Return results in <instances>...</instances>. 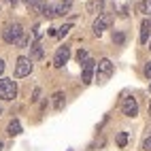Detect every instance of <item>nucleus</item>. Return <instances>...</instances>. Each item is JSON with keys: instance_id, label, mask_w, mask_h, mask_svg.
Segmentation results:
<instances>
[{"instance_id": "f257e3e1", "label": "nucleus", "mask_w": 151, "mask_h": 151, "mask_svg": "<svg viewBox=\"0 0 151 151\" xmlns=\"http://www.w3.org/2000/svg\"><path fill=\"white\" fill-rule=\"evenodd\" d=\"M22 36H24V30L19 24H11V26H6L2 30V38L6 43H19L22 41Z\"/></svg>"}, {"instance_id": "f03ea898", "label": "nucleus", "mask_w": 151, "mask_h": 151, "mask_svg": "<svg viewBox=\"0 0 151 151\" xmlns=\"http://www.w3.org/2000/svg\"><path fill=\"white\" fill-rule=\"evenodd\" d=\"M17 96V85L13 79H0V98L2 100H13Z\"/></svg>"}, {"instance_id": "7ed1b4c3", "label": "nucleus", "mask_w": 151, "mask_h": 151, "mask_svg": "<svg viewBox=\"0 0 151 151\" xmlns=\"http://www.w3.org/2000/svg\"><path fill=\"white\" fill-rule=\"evenodd\" d=\"M113 64H111V60L109 58H102L98 62V81L100 83H104V81H109L111 79V75H113Z\"/></svg>"}, {"instance_id": "20e7f679", "label": "nucleus", "mask_w": 151, "mask_h": 151, "mask_svg": "<svg viewBox=\"0 0 151 151\" xmlns=\"http://www.w3.org/2000/svg\"><path fill=\"white\" fill-rule=\"evenodd\" d=\"M111 24H113V15H111V13H100V17L94 22V34L100 36Z\"/></svg>"}, {"instance_id": "39448f33", "label": "nucleus", "mask_w": 151, "mask_h": 151, "mask_svg": "<svg viewBox=\"0 0 151 151\" xmlns=\"http://www.w3.org/2000/svg\"><path fill=\"white\" fill-rule=\"evenodd\" d=\"M30 62H32L30 58H19L17 64H15V77L22 79V77H28L30 73H32V64Z\"/></svg>"}, {"instance_id": "423d86ee", "label": "nucleus", "mask_w": 151, "mask_h": 151, "mask_svg": "<svg viewBox=\"0 0 151 151\" xmlns=\"http://www.w3.org/2000/svg\"><path fill=\"white\" fill-rule=\"evenodd\" d=\"M122 111H124L126 117H136V115H138V104H136V100H134V98H124Z\"/></svg>"}, {"instance_id": "0eeeda50", "label": "nucleus", "mask_w": 151, "mask_h": 151, "mask_svg": "<svg viewBox=\"0 0 151 151\" xmlns=\"http://www.w3.org/2000/svg\"><path fill=\"white\" fill-rule=\"evenodd\" d=\"M68 58H70V47H60L58 51H55V58H53V66H64L66 62H68Z\"/></svg>"}, {"instance_id": "6e6552de", "label": "nucleus", "mask_w": 151, "mask_h": 151, "mask_svg": "<svg viewBox=\"0 0 151 151\" xmlns=\"http://www.w3.org/2000/svg\"><path fill=\"white\" fill-rule=\"evenodd\" d=\"M94 68H96V62H94V60H85V62H83V75H81V79H83V83H85V85H87V83H92Z\"/></svg>"}, {"instance_id": "1a4fd4ad", "label": "nucleus", "mask_w": 151, "mask_h": 151, "mask_svg": "<svg viewBox=\"0 0 151 151\" xmlns=\"http://www.w3.org/2000/svg\"><path fill=\"white\" fill-rule=\"evenodd\" d=\"M149 34H151V22H149V19H143V24H140V38H138V41L145 45L149 41Z\"/></svg>"}, {"instance_id": "9d476101", "label": "nucleus", "mask_w": 151, "mask_h": 151, "mask_svg": "<svg viewBox=\"0 0 151 151\" xmlns=\"http://www.w3.org/2000/svg\"><path fill=\"white\" fill-rule=\"evenodd\" d=\"M41 58H43V47L38 41H34L30 45V60H41Z\"/></svg>"}, {"instance_id": "9b49d317", "label": "nucleus", "mask_w": 151, "mask_h": 151, "mask_svg": "<svg viewBox=\"0 0 151 151\" xmlns=\"http://www.w3.org/2000/svg\"><path fill=\"white\" fill-rule=\"evenodd\" d=\"M9 134H11V136H17V134H22V124H19L17 119H13V122L9 124Z\"/></svg>"}, {"instance_id": "f8f14e48", "label": "nucleus", "mask_w": 151, "mask_h": 151, "mask_svg": "<svg viewBox=\"0 0 151 151\" xmlns=\"http://www.w3.org/2000/svg\"><path fill=\"white\" fill-rule=\"evenodd\" d=\"M53 11H55V15H66V13L70 11V2H68V0H64L62 4L53 6Z\"/></svg>"}, {"instance_id": "ddd939ff", "label": "nucleus", "mask_w": 151, "mask_h": 151, "mask_svg": "<svg viewBox=\"0 0 151 151\" xmlns=\"http://www.w3.org/2000/svg\"><path fill=\"white\" fill-rule=\"evenodd\" d=\"M53 106L60 111V109H64V94L62 92H55L53 94Z\"/></svg>"}, {"instance_id": "4468645a", "label": "nucleus", "mask_w": 151, "mask_h": 151, "mask_svg": "<svg viewBox=\"0 0 151 151\" xmlns=\"http://www.w3.org/2000/svg\"><path fill=\"white\" fill-rule=\"evenodd\" d=\"M100 9H102V0H92V2L87 4V11L89 13H98Z\"/></svg>"}, {"instance_id": "2eb2a0df", "label": "nucleus", "mask_w": 151, "mask_h": 151, "mask_svg": "<svg viewBox=\"0 0 151 151\" xmlns=\"http://www.w3.org/2000/svg\"><path fill=\"white\" fill-rule=\"evenodd\" d=\"M117 145H119V147H126V145H128V134H126V132H119V134H117Z\"/></svg>"}, {"instance_id": "dca6fc26", "label": "nucleus", "mask_w": 151, "mask_h": 151, "mask_svg": "<svg viewBox=\"0 0 151 151\" xmlns=\"http://www.w3.org/2000/svg\"><path fill=\"white\" fill-rule=\"evenodd\" d=\"M138 9H140L143 13H149V15H151V0H145V2H140Z\"/></svg>"}, {"instance_id": "f3484780", "label": "nucleus", "mask_w": 151, "mask_h": 151, "mask_svg": "<svg viewBox=\"0 0 151 151\" xmlns=\"http://www.w3.org/2000/svg\"><path fill=\"white\" fill-rule=\"evenodd\" d=\"M85 60H87V51H85V49H79V51H77V62L83 64Z\"/></svg>"}, {"instance_id": "a211bd4d", "label": "nucleus", "mask_w": 151, "mask_h": 151, "mask_svg": "<svg viewBox=\"0 0 151 151\" xmlns=\"http://www.w3.org/2000/svg\"><path fill=\"white\" fill-rule=\"evenodd\" d=\"M70 28H73V26H70V24H66V26H62V28H60V30H58V34H55V36H58V38H62V36H66Z\"/></svg>"}, {"instance_id": "6ab92c4d", "label": "nucleus", "mask_w": 151, "mask_h": 151, "mask_svg": "<svg viewBox=\"0 0 151 151\" xmlns=\"http://www.w3.org/2000/svg\"><path fill=\"white\" fill-rule=\"evenodd\" d=\"M113 41H115L117 45H124V41H126V36H124V32H115V34H113Z\"/></svg>"}, {"instance_id": "aec40b11", "label": "nucleus", "mask_w": 151, "mask_h": 151, "mask_svg": "<svg viewBox=\"0 0 151 151\" xmlns=\"http://www.w3.org/2000/svg\"><path fill=\"white\" fill-rule=\"evenodd\" d=\"M43 15H45V17H53V15H55V11H53V6H49V4H45V6H43Z\"/></svg>"}, {"instance_id": "412c9836", "label": "nucleus", "mask_w": 151, "mask_h": 151, "mask_svg": "<svg viewBox=\"0 0 151 151\" xmlns=\"http://www.w3.org/2000/svg\"><path fill=\"white\" fill-rule=\"evenodd\" d=\"M143 149H145V151H151V136H147V138L143 140Z\"/></svg>"}, {"instance_id": "4be33fe9", "label": "nucleus", "mask_w": 151, "mask_h": 151, "mask_svg": "<svg viewBox=\"0 0 151 151\" xmlns=\"http://www.w3.org/2000/svg\"><path fill=\"white\" fill-rule=\"evenodd\" d=\"M24 2H26L28 6H32V9H36L38 4H41V0H24Z\"/></svg>"}, {"instance_id": "5701e85b", "label": "nucleus", "mask_w": 151, "mask_h": 151, "mask_svg": "<svg viewBox=\"0 0 151 151\" xmlns=\"http://www.w3.org/2000/svg\"><path fill=\"white\" fill-rule=\"evenodd\" d=\"M32 34H34V38H41V26H34V30H32Z\"/></svg>"}, {"instance_id": "b1692460", "label": "nucleus", "mask_w": 151, "mask_h": 151, "mask_svg": "<svg viewBox=\"0 0 151 151\" xmlns=\"http://www.w3.org/2000/svg\"><path fill=\"white\" fill-rule=\"evenodd\" d=\"M145 75H147V77H149V79H151V62H149V64H147V66H145Z\"/></svg>"}, {"instance_id": "393cba45", "label": "nucleus", "mask_w": 151, "mask_h": 151, "mask_svg": "<svg viewBox=\"0 0 151 151\" xmlns=\"http://www.w3.org/2000/svg\"><path fill=\"white\" fill-rule=\"evenodd\" d=\"M17 45H19V47H26V45H28V38H26V36H22V41H19Z\"/></svg>"}, {"instance_id": "a878e982", "label": "nucleus", "mask_w": 151, "mask_h": 151, "mask_svg": "<svg viewBox=\"0 0 151 151\" xmlns=\"http://www.w3.org/2000/svg\"><path fill=\"white\" fill-rule=\"evenodd\" d=\"M2 73H4V62L0 60V75H2Z\"/></svg>"}, {"instance_id": "bb28decb", "label": "nucleus", "mask_w": 151, "mask_h": 151, "mask_svg": "<svg viewBox=\"0 0 151 151\" xmlns=\"http://www.w3.org/2000/svg\"><path fill=\"white\" fill-rule=\"evenodd\" d=\"M9 2H11V4H13V6H15V4H17V2H19V0H9Z\"/></svg>"}, {"instance_id": "cd10ccee", "label": "nucleus", "mask_w": 151, "mask_h": 151, "mask_svg": "<svg viewBox=\"0 0 151 151\" xmlns=\"http://www.w3.org/2000/svg\"><path fill=\"white\" fill-rule=\"evenodd\" d=\"M149 115H151V104H149Z\"/></svg>"}, {"instance_id": "c85d7f7f", "label": "nucleus", "mask_w": 151, "mask_h": 151, "mask_svg": "<svg viewBox=\"0 0 151 151\" xmlns=\"http://www.w3.org/2000/svg\"><path fill=\"white\" fill-rule=\"evenodd\" d=\"M0 151H2V143H0Z\"/></svg>"}, {"instance_id": "c756f323", "label": "nucleus", "mask_w": 151, "mask_h": 151, "mask_svg": "<svg viewBox=\"0 0 151 151\" xmlns=\"http://www.w3.org/2000/svg\"><path fill=\"white\" fill-rule=\"evenodd\" d=\"M0 113H2V106H0Z\"/></svg>"}, {"instance_id": "7c9ffc66", "label": "nucleus", "mask_w": 151, "mask_h": 151, "mask_svg": "<svg viewBox=\"0 0 151 151\" xmlns=\"http://www.w3.org/2000/svg\"><path fill=\"white\" fill-rule=\"evenodd\" d=\"M68 151H73V149H68Z\"/></svg>"}, {"instance_id": "2f4dec72", "label": "nucleus", "mask_w": 151, "mask_h": 151, "mask_svg": "<svg viewBox=\"0 0 151 151\" xmlns=\"http://www.w3.org/2000/svg\"><path fill=\"white\" fill-rule=\"evenodd\" d=\"M149 92H151V87H149Z\"/></svg>"}, {"instance_id": "473e14b6", "label": "nucleus", "mask_w": 151, "mask_h": 151, "mask_svg": "<svg viewBox=\"0 0 151 151\" xmlns=\"http://www.w3.org/2000/svg\"><path fill=\"white\" fill-rule=\"evenodd\" d=\"M149 47H151V45H149Z\"/></svg>"}]
</instances>
